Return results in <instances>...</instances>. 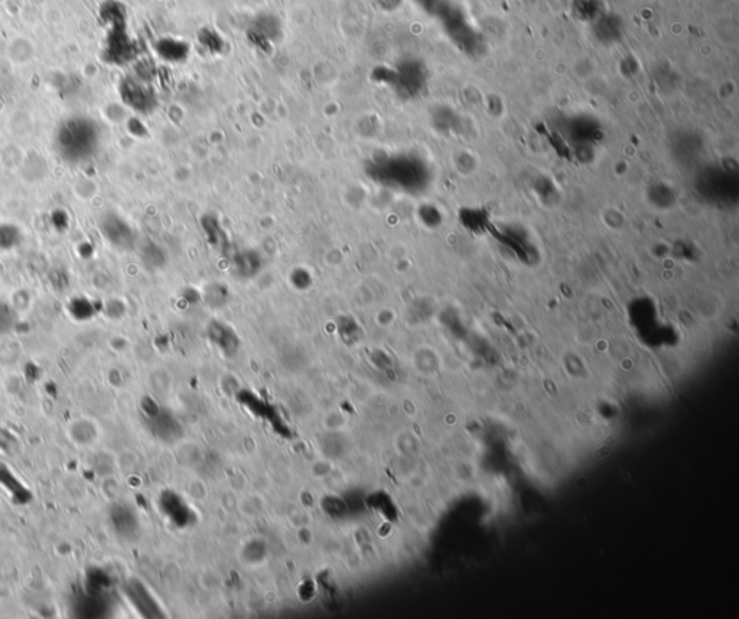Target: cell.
Masks as SVG:
<instances>
[{
	"label": "cell",
	"mask_w": 739,
	"mask_h": 619,
	"mask_svg": "<svg viewBox=\"0 0 739 619\" xmlns=\"http://www.w3.org/2000/svg\"><path fill=\"white\" fill-rule=\"evenodd\" d=\"M100 229L103 236L120 249H128L135 241V234L128 222L117 214H108L101 220Z\"/></svg>",
	"instance_id": "obj_1"
},
{
	"label": "cell",
	"mask_w": 739,
	"mask_h": 619,
	"mask_svg": "<svg viewBox=\"0 0 739 619\" xmlns=\"http://www.w3.org/2000/svg\"><path fill=\"white\" fill-rule=\"evenodd\" d=\"M123 99L127 104L138 110H146L152 104V94L136 81H126L123 85Z\"/></svg>",
	"instance_id": "obj_2"
},
{
	"label": "cell",
	"mask_w": 739,
	"mask_h": 619,
	"mask_svg": "<svg viewBox=\"0 0 739 619\" xmlns=\"http://www.w3.org/2000/svg\"><path fill=\"white\" fill-rule=\"evenodd\" d=\"M69 434L72 442H76L81 446H87L94 442L97 436V427L94 426V422L88 419H80L71 424Z\"/></svg>",
	"instance_id": "obj_3"
},
{
	"label": "cell",
	"mask_w": 739,
	"mask_h": 619,
	"mask_svg": "<svg viewBox=\"0 0 739 619\" xmlns=\"http://www.w3.org/2000/svg\"><path fill=\"white\" fill-rule=\"evenodd\" d=\"M22 240V233L15 224H0V249L8 251L15 249Z\"/></svg>",
	"instance_id": "obj_4"
},
{
	"label": "cell",
	"mask_w": 739,
	"mask_h": 619,
	"mask_svg": "<svg viewBox=\"0 0 739 619\" xmlns=\"http://www.w3.org/2000/svg\"><path fill=\"white\" fill-rule=\"evenodd\" d=\"M52 224L55 225V229L60 230V231H65L68 229L69 225V217L65 211L63 210H57L52 213Z\"/></svg>",
	"instance_id": "obj_5"
},
{
	"label": "cell",
	"mask_w": 739,
	"mask_h": 619,
	"mask_svg": "<svg viewBox=\"0 0 739 619\" xmlns=\"http://www.w3.org/2000/svg\"><path fill=\"white\" fill-rule=\"evenodd\" d=\"M76 194L80 198H90L96 194V185L91 181H81L76 186Z\"/></svg>",
	"instance_id": "obj_6"
},
{
	"label": "cell",
	"mask_w": 739,
	"mask_h": 619,
	"mask_svg": "<svg viewBox=\"0 0 739 619\" xmlns=\"http://www.w3.org/2000/svg\"><path fill=\"white\" fill-rule=\"evenodd\" d=\"M78 253H80L81 257L88 258L90 256H92V253H94V247H92L91 244H88V242H83L81 246L78 247Z\"/></svg>",
	"instance_id": "obj_7"
}]
</instances>
